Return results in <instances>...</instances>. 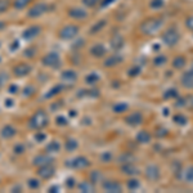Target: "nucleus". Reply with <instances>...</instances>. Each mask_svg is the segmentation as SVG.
<instances>
[{
  "label": "nucleus",
  "mask_w": 193,
  "mask_h": 193,
  "mask_svg": "<svg viewBox=\"0 0 193 193\" xmlns=\"http://www.w3.org/2000/svg\"><path fill=\"white\" fill-rule=\"evenodd\" d=\"M61 149V145H59V143L58 142H55V140H53V142H50L48 145H46V148H45V151L48 152H58Z\"/></svg>",
  "instance_id": "f3484780"
},
{
  "label": "nucleus",
  "mask_w": 193,
  "mask_h": 193,
  "mask_svg": "<svg viewBox=\"0 0 193 193\" xmlns=\"http://www.w3.org/2000/svg\"><path fill=\"white\" fill-rule=\"evenodd\" d=\"M104 189L106 191H111V192H119L121 189V185L116 182H107L104 184Z\"/></svg>",
  "instance_id": "dca6fc26"
},
{
  "label": "nucleus",
  "mask_w": 193,
  "mask_h": 193,
  "mask_svg": "<svg viewBox=\"0 0 193 193\" xmlns=\"http://www.w3.org/2000/svg\"><path fill=\"white\" fill-rule=\"evenodd\" d=\"M61 90H62V86H61V85H57V86H54V88H52L50 91H48V93L45 94V98H52V97H54V95H57Z\"/></svg>",
  "instance_id": "412c9836"
},
{
  "label": "nucleus",
  "mask_w": 193,
  "mask_h": 193,
  "mask_svg": "<svg viewBox=\"0 0 193 193\" xmlns=\"http://www.w3.org/2000/svg\"><path fill=\"white\" fill-rule=\"evenodd\" d=\"M40 31H41L40 26H31V27H28V28H26V30L23 31L22 38L26 39V40H32L40 34Z\"/></svg>",
  "instance_id": "1a4fd4ad"
},
{
  "label": "nucleus",
  "mask_w": 193,
  "mask_h": 193,
  "mask_svg": "<svg viewBox=\"0 0 193 193\" xmlns=\"http://www.w3.org/2000/svg\"><path fill=\"white\" fill-rule=\"evenodd\" d=\"M38 175L43 179H49L54 175V167L50 165H44V166H39L38 169Z\"/></svg>",
  "instance_id": "0eeeda50"
},
{
  "label": "nucleus",
  "mask_w": 193,
  "mask_h": 193,
  "mask_svg": "<svg viewBox=\"0 0 193 193\" xmlns=\"http://www.w3.org/2000/svg\"><path fill=\"white\" fill-rule=\"evenodd\" d=\"M163 41L169 45H174L178 41V34L175 32V30H169L165 35H163Z\"/></svg>",
  "instance_id": "9b49d317"
},
{
  "label": "nucleus",
  "mask_w": 193,
  "mask_h": 193,
  "mask_svg": "<svg viewBox=\"0 0 193 193\" xmlns=\"http://www.w3.org/2000/svg\"><path fill=\"white\" fill-rule=\"evenodd\" d=\"M21 185H14L13 188H12V192H21Z\"/></svg>",
  "instance_id": "4c0bfd02"
},
{
  "label": "nucleus",
  "mask_w": 193,
  "mask_h": 193,
  "mask_svg": "<svg viewBox=\"0 0 193 193\" xmlns=\"http://www.w3.org/2000/svg\"><path fill=\"white\" fill-rule=\"evenodd\" d=\"M49 192H59V187H57V185H53V187H50L49 188Z\"/></svg>",
  "instance_id": "e433bc0d"
},
{
  "label": "nucleus",
  "mask_w": 193,
  "mask_h": 193,
  "mask_svg": "<svg viewBox=\"0 0 193 193\" xmlns=\"http://www.w3.org/2000/svg\"><path fill=\"white\" fill-rule=\"evenodd\" d=\"M67 185H68V187H72V185H73V179H68V180H67Z\"/></svg>",
  "instance_id": "58836bf2"
},
{
  "label": "nucleus",
  "mask_w": 193,
  "mask_h": 193,
  "mask_svg": "<svg viewBox=\"0 0 193 193\" xmlns=\"http://www.w3.org/2000/svg\"><path fill=\"white\" fill-rule=\"evenodd\" d=\"M18 90H20V86L16 85V84H12L8 88V91L10 93V94H16V93H18Z\"/></svg>",
  "instance_id": "cd10ccee"
},
{
  "label": "nucleus",
  "mask_w": 193,
  "mask_h": 193,
  "mask_svg": "<svg viewBox=\"0 0 193 193\" xmlns=\"http://www.w3.org/2000/svg\"><path fill=\"white\" fill-rule=\"evenodd\" d=\"M68 13L72 18H76V20H83L86 17V12L84 9H81V8H72Z\"/></svg>",
  "instance_id": "f8f14e48"
},
{
  "label": "nucleus",
  "mask_w": 193,
  "mask_h": 193,
  "mask_svg": "<svg viewBox=\"0 0 193 193\" xmlns=\"http://www.w3.org/2000/svg\"><path fill=\"white\" fill-rule=\"evenodd\" d=\"M90 53L94 57H102L104 53H106V49H104L103 45H94L90 49Z\"/></svg>",
  "instance_id": "4468645a"
},
{
  "label": "nucleus",
  "mask_w": 193,
  "mask_h": 193,
  "mask_svg": "<svg viewBox=\"0 0 193 193\" xmlns=\"http://www.w3.org/2000/svg\"><path fill=\"white\" fill-rule=\"evenodd\" d=\"M147 177L152 180H155V177L156 179L160 177V171H159V169H157L156 166H148L147 169Z\"/></svg>",
  "instance_id": "2eb2a0df"
},
{
  "label": "nucleus",
  "mask_w": 193,
  "mask_h": 193,
  "mask_svg": "<svg viewBox=\"0 0 193 193\" xmlns=\"http://www.w3.org/2000/svg\"><path fill=\"white\" fill-rule=\"evenodd\" d=\"M7 79H8V75L5 73V72H0V88L3 86V84L7 81Z\"/></svg>",
  "instance_id": "c756f323"
},
{
  "label": "nucleus",
  "mask_w": 193,
  "mask_h": 193,
  "mask_svg": "<svg viewBox=\"0 0 193 193\" xmlns=\"http://www.w3.org/2000/svg\"><path fill=\"white\" fill-rule=\"evenodd\" d=\"M101 178H102V174H99L98 171L91 173V175H90V180H91V183H98L99 180H101Z\"/></svg>",
  "instance_id": "393cba45"
},
{
  "label": "nucleus",
  "mask_w": 193,
  "mask_h": 193,
  "mask_svg": "<svg viewBox=\"0 0 193 193\" xmlns=\"http://www.w3.org/2000/svg\"><path fill=\"white\" fill-rule=\"evenodd\" d=\"M79 189L81 192H94V187L89 182H83V183H80Z\"/></svg>",
  "instance_id": "a211bd4d"
},
{
  "label": "nucleus",
  "mask_w": 193,
  "mask_h": 193,
  "mask_svg": "<svg viewBox=\"0 0 193 193\" xmlns=\"http://www.w3.org/2000/svg\"><path fill=\"white\" fill-rule=\"evenodd\" d=\"M25 57H28V58H32L34 57V54H35V49L34 48H30V49H27V50H25Z\"/></svg>",
  "instance_id": "7c9ffc66"
},
{
  "label": "nucleus",
  "mask_w": 193,
  "mask_h": 193,
  "mask_svg": "<svg viewBox=\"0 0 193 193\" xmlns=\"http://www.w3.org/2000/svg\"><path fill=\"white\" fill-rule=\"evenodd\" d=\"M98 80H99V76L97 73H91L89 76H86V83L88 84H94V83H97Z\"/></svg>",
  "instance_id": "b1692460"
},
{
  "label": "nucleus",
  "mask_w": 193,
  "mask_h": 193,
  "mask_svg": "<svg viewBox=\"0 0 193 193\" xmlns=\"http://www.w3.org/2000/svg\"><path fill=\"white\" fill-rule=\"evenodd\" d=\"M16 134H17L16 127L12 126V125H5V126L2 129V130H0V135H2V138H4V139L13 138Z\"/></svg>",
  "instance_id": "9d476101"
},
{
  "label": "nucleus",
  "mask_w": 193,
  "mask_h": 193,
  "mask_svg": "<svg viewBox=\"0 0 193 193\" xmlns=\"http://www.w3.org/2000/svg\"><path fill=\"white\" fill-rule=\"evenodd\" d=\"M66 165L70 167H75V169H84L86 166H89V161H88L85 157H76V159L67 162Z\"/></svg>",
  "instance_id": "6e6552de"
},
{
  "label": "nucleus",
  "mask_w": 193,
  "mask_h": 193,
  "mask_svg": "<svg viewBox=\"0 0 193 193\" xmlns=\"http://www.w3.org/2000/svg\"><path fill=\"white\" fill-rule=\"evenodd\" d=\"M57 124L61 125V126H64V125H67V120L64 119L63 116H61V117H57Z\"/></svg>",
  "instance_id": "2f4dec72"
},
{
  "label": "nucleus",
  "mask_w": 193,
  "mask_h": 193,
  "mask_svg": "<svg viewBox=\"0 0 193 193\" xmlns=\"http://www.w3.org/2000/svg\"><path fill=\"white\" fill-rule=\"evenodd\" d=\"M104 23H106V22H104V21H102V22H99V23H97V25L94 26V28H93V30H91V32H97L98 30H101V28H102V26L104 25Z\"/></svg>",
  "instance_id": "72a5a7b5"
},
{
  "label": "nucleus",
  "mask_w": 193,
  "mask_h": 193,
  "mask_svg": "<svg viewBox=\"0 0 193 193\" xmlns=\"http://www.w3.org/2000/svg\"><path fill=\"white\" fill-rule=\"evenodd\" d=\"M27 185H28V188H30V189H39L41 184H40V180L39 179L31 178V179L27 180Z\"/></svg>",
  "instance_id": "6ab92c4d"
},
{
  "label": "nucleus",
  "mask_w": 193,
  "mask_h": 193,
  "mask_svg": "<svg viewBox=\"0 0 193 193\" xmlns=\"http://www.w3.org/2000/svg\"><path fill=\"white\" fill-rule=\"evenodd\" d=\"M77 32H79L77 26H66V27H63L61 30L59 36L63 40H68V39L75 38L76 35H77Z\"/></svg>",
  "instance_id": "7ed1b4c3"
},
{
  "label": "nucleus",
  "mask_w": 193,
  "mask_h": 193,
  "mask_svg": "<svg viewBox=\"0 0 193 193\" xmlns=\"http://www.w3.org/2000/svg\"><path fill=\"white\" fill-rule=\"evenodd\" d=\"M30 2H31V0H16V2H14V7L17 9H22V8H25Z\"/></svg>",
  "instance_id": "4be33fe9"
},
{
  "label": "nucleus",
  "mask_w": 193,
  "mask_h": 193,
  "mask_svg": "<svg viewBox=\"0 0 193 193\" xmlns=\"http://www.w3.org/2000/svg\"><path fill=\"white\" fill-rule=\"evenodd\" d=\"M41 62H43L44 66H46V67H53V68H55V67H58V66L61 64V58H59V55H58L57 53L52 52V53L44 55V58L41 59Z\"/></svg>",
  "instance_id": "f03ea898"
},
{
  "label": "nucleus",
  "mask_w": 193,
  "mask_h": 193,
  "mask_svg": "<svg viewBox=\"0 0 193 193\" xmlns=\"http://www.w3.org/2000/svg\"><path fill=\"white\" fill-rule=\"evenodd\" d=\"M76 79H77V75L73 70H67V71H64L62 73V80L64 81H71V83H75Z\"/></svg>",
  "instance_id": "ddd939ff"
},
{
  "label": "nucleus",
  "mask_w": 193,
  "mask_h": 193,
  "mask_svg": "<svg viewBox=\"0 0 193 193\" xmlns=\"http://www.w3.org/2000/svg\"><path fill=\"white\" fill-rule=\"evenodd\" d=\"M46 9H48V7H46L45 4H38L27 12V16L30 17V18H36V17H40L41 14H44L46 12Z\"/></svg>",
  "instance_id": "423d86ee"
},
{
  "label": "nucleus",
  "mask_w": 193,
  "mask_h": 193,
  "mask_svg": "<svg viewBox=\"0 0 193 193\" xmlns=\"http://www.w3.org/2000/svg\"><path fill=\"white\" fill-rule=\"evenodd\" d=\"M77 142H76L75 139H68L67 142H66V149L68 151V152H72V151H75L76 148H77Z\"/></svg>",
  "instance_id": "aec40b11"
},
{
  "label": "nucleus",
  "mask_w": 193,
  "mask_h": 193,
  "mask_svg": "<svg viewBox=\"0 0 193 193\" xmlns=\"http://www.w3.org/2000/svg\"><path fill=\"white\" fill-rule=\"evenodd\" d=\"M5 106H7V107H13L14 106L13 99H7V101H5Z\"/></svg>",
  "instance_id": "c9c22d12"
},
{
  "label": "nucleus",
  "mask_w": 193,
  "mask_h": 193,
  "mask_svg": "<svg viewBox=\"0 0 193 193\" xmlns=\"http://www.w3.org/2000/svg\"><path fill=\"white\" fill-rule=\"evenodd\" d=\"M31 72V66L27 63H20L13 68V73L17 76V77H23Z\"/></svg>",
  "instance_id": "20e7f679"
},
{
  "label": "nucleus",
  "mask_w": 193,
  "mask_h": 193,
  "mask_svg": "<svg viewBox=\"0 0 193 193\" xmlns=\"http://www.w3.org/2000/svg\"><path fill=\"white\" fill-rule=\"evenodd\" d=\"M8 7H9V2H8V0H0V13H3V12L7 10Z\"/></svg>",
  "instance_id": "a878e982"
},
{
  "label": "nucleus",
  "mask_w": 193,
  "mask_h": 193,
  "mask_svg": "<svg viewBox=\"0 0 193 193\" xmlns=\"http://www.w3.org/2000/svg\"><path fill=\"white\" fill-rule=\"evenodd\" d=\"M48 116L43 109H39L38 112H35L32 115V117L28 120V127L34 129V130H41L43 127L48 125Z\"/></svg>",
  "instance_id": "f257e3e1"
},
{
  "label": "nucleus",
  "mask_w": 193,
  "mask_h": 193,
  "mask_svg": "<svg viewBox=\"0 0 193 193\" xmlns=\"http://www.w3.org/2000/svg\"><path fill=\"white\" fill-rule=\"evenodd\" d=\"M45 138H46V135H45L44 133H41V131L36 133V135H35V139H36V142H43Z\"/></svg>",
  "instance_id": "c85d7f7f"
},
{
  "label": "nucleus",
  "mask_w": 193,
  "mask_h": 193,
  "mask_svg": "<svg viewBox=\"0 0 193 193\" xmlns=\"http://www.w3.org/2000/svg\"><path fill=\"white\" fill-rule=\"evenodd\" d=\"M34 91H35L34 86H26L25 90H23V95H25V97H31L34 94Z\"/></svg>",
  "instance_id": "bb28decb"
},
{
  "label": "nucleus",
  "mask_w": 193,
  "mask_h": 193,
  "mask_svg": "<svg viewBox=\"0 0 193 193\" xmlns=\"http://www.w3.org/2000/svg\"><path fill=\"white\" fill-rule=\"evenodd\" d=\"M18 46H20V43H18V40H14V41H13V44H12L10 45V50L12 52H14L17 48H18Z\"/></svg>",
  "instance_id": "f704fd0d"
},
{
  "label": "nucleus",
  "mask_w": 193,
  "mask_h": 193,
  "mask_svg": "<svg viewBox=\"0 0 193 193\" xmlns=\"http://www.w3.org/2000/svg\"><path fill=\"white\" fill-rule=\"evenodd\" d=\"M99 2V0H84V4L88 7H94V5Z\"/></svg>",
  "instance_id": "473e14b6"
},
{
  "label": "nucleus",
  "mask_w": 193,
  "mask_h": 193,
  "mask_svg": "<svg viewBox=\"0 0 193 193\" xmlns=\"http://www.w3.org/2000/svg\"><path fill=\"white\" fill-rule=\"evenodd\" d=\"M53 162V157H50L48 155H38L34 157L32 163L35 166H44V165H52Z\"/></svg>",
  "instance_id": "39448f33"
},
{
  "label": "nucleus",
  "mask_w": 193,
  "mask_h": 193,
  "mask_svg": "<svg viewBox=\"0 0 193 193\" xmlns=\"http://www.w3.org/2000/svg\"><path fill=\"white\" fill-rule=\"evenodd\" d=\"M4 26H5V23L0 21V30H2V28H4Z\"/></svg>",
  "instance_id": "ea45409f"
},
{
  "label": "nucleus",
  "mask_w": 193,
  "mask_h": 193,
  "mask_svg": "<svg viewBox=\"0 0 193 193\" xmlns=\"http://www.w3.org/2000/svg\"><path fill=\"white\" fill-rule=\"evenodd\" d=\"M26 151V148H25V145H23L22 143H18V144H16L14 147H13V152L16 155H22L23 152Z\"/></svg>",
  "instance_id": "5701e85b"
}]
</instances>
